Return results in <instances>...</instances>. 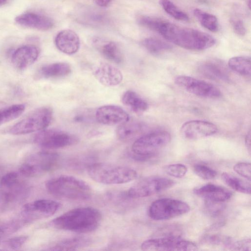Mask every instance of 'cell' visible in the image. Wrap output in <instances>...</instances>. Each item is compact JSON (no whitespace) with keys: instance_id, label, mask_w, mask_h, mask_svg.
<instances>
[{"instance_id":"obj_41","label":"cell","mask_w":251,"mask_h":251,"mask_svg":"<svg viewBox=\"0 0 251 251\" xmlns=\"http://www.w3.org/2000/svg\"><path fill=\"white\" fill-rule=\"evenodd\" d=\"M27 236H20L12 238L8 240L5 245L7 247L11 250H17L20 248L26 241Z\"/></svg>"},{"instance_id":"obj_17","label":"cell","mask_w":251,"mask_h":251,"mask_svg":"<svg viewBox=\"0 0 251 251\" xmlns=\"http://www.w3.org/2000/svg\"><path fill=\"white\" fill-rule=\"evenodd\" d=\"M94 75L101 84L107 87L118 85L123 78L120 70L106 63H101L97 66L94 71Z\"/></svg>"},{"instance_id":"obj_27","label":"cell","mask_w":251,"mask_h":251,"mask_svg":"<svg viewBox=\"0 0 251 251\" xmlns=\"http://www.w3.org/2000/svg\"><path fill=\"white\" fill-rule=\"evenodd\" d=\"M89 243V240L85 238H69L58 242L53 246L50 247L49 250L74 251L86 246Z\"/></svg>"},{"instance_id":"obj_24","label":"cell","mask_w":251,"mask_h":251,"mask_svg":"<svg viewBox=\"0 0 251 251\" xmlns=\"http://www.w3.org/2000/svg\"><path fill=\"white\" fill-rule=\"evenodd\" d=\"M102 56L106 59L117 64L123 61L124 56L119 46L113 41H105L98 45L97 47Z\"/></svg>"},{"instance_id":"obj_32","label":"cell","mask_w":251,"mask_h":251,"mask_svg":"<svg viewBox=\"0 0 251 251\" xmlns=\"http://www.w3.org/2000/svg\"><path fill=\"white\" fill-rule=\"evenodd\" d=\"M159 3L163 10L176 20L181 21L189 20L188 16L170 0H159Z\"/></svg>"},{"instance_id":"obj_5","label":"cell","mask_w":251,"mask_h":251,"mask_svg":"<svg viewBox=\"0 0 251 251\" xmlns=\"http://www.w3.org/2000/svg\"><path fill=\"white\" fill-rule=\"evenodd\" d=\"M171 139L170 134L164 130L154 131L142 135L132 145L133 156L138 160H146L151 157L167 146Z\"/></svg>"},{"instance_id":"obj_34","label":"cell","mask_w":251,"mask_h":251,"mask_svg":"<svg viewBox=\"0 0 251 251\" xmlns=\"http://www.w3.org/2000/svg\"><path fill=\"white\" fill-rule=\"evenodd\" d=\"M231 240V238L220 235H207L203 237L201 242L212 246L222 245L226 248Z\"/></svg>"},{"instance_id":"obj_6","label":"cell","mask_w":251,"mask_h":251,"mask_svg":"<svg viewBox=\"0 0 251 251\" xmlns=\"http://www.w3.org/2000/svg\"><path fill=\"white\" fill-rule=\"evenodd\" d=\"M52 119V110L49 107L39 108L13 126L9 132L13 135H23L45 129Z\"/></svg>"},{"instance_id":"obj_3","label":"cell","mask_w":251,"mask_h":251,"mask_svg":"<svg viewBox=\"0 0 251 251\" xmlns=\"http://www.w3.org/2000/svg\"><path fill=\"white\" fill-rule=\"evenodd\" d=\"M46 187L51 195L72 200H86L92 194V190L85 181L69 175H61L48 180Z\"/></svg>"},{"instance_id":"obj_2","label":"cell","mask_w":251,"mask_h":251,"mask_svg":"<svg viewBox=\"0 0 251 251\" xmlns=\"http://www.w3.org/2000/svg\"><path fill=\"white\" fill-rule=\"evenodd\" d=\"M101 220V214L97 209L81 207L70 210L54 218L51 225L60 230L87 233L96 229Z\"/></svg>"},{"instance_id":"obj_28","label":"cell","mask_w":251,"mask_h":251,"mask_svg":"<svg viewBox=\"0 0 251 251\" xmlns=\"http://www.w3.org/2000/svg\"><path fill=\"white\" fill-rule=\"evenodd\" d=\"M222 178L232 189L244 194H251L250 181L243 180L227 173H223Z\"/></svg>"},{"instance_id":"obj_26","label":"cell","mask_w":251,"mask_h":251,"mask_svg":"<svg viewBox=\"0 0 251 251\" xmlns=\"http://www.w3.org/2000/svg\"><path fill=\"white\" fill-rule=\"evenodd\" d=\"M229 67L233 71L245 76H250L251 74V58L248 56H235L228 60Z\"/></svg>"},{"instance_id":"obj_39","label":"cell","mask_w":251,"mask_h":251,"mask_svg":"<svg viewBox=\"0 0 251 251\" xmlns=\"http://www.w3.org/2000/svg\"><path fill=\"white\" fill-rule=\"evenodd\" d=\"M234 171L239 175L244 177L249 181L251 179V163L248 162H238L233 166Z\"/></svg>"},{"instance_id":"obj_8","label":"cell","mask_w":251,"mask_h":251,"mask_svg":"<svg viewBox=\"0 0 251 251\" xmlns=\"http://www.w3.org/2000/svg\"><path fill=\"white\" fill-rule=\"evenodd\" d=\"M189 205L178 200L162 198L152 202L149 208V215L154 220L171 219L188 213Z\"/></svg>"},{"instance_id":"obj_43","label":"cell","mask_w":251,"mask_h":251,"mask_svg":"<svg viewBox=\"0 0 251 251\" xmlns=\"http://www.w3.org/2000/svg\"><path fill=\"white\" fill-rule=\"evenodd\" d=\"M10 203L7 191L5 190L0 191V211Z\"/></svg>"},{"instance_id":"obj_1","label":"cell","mask_w":251,"mask_h":251,"mask_svg":"<svg viewBox=\"0 0 251 251\" xmlns=\"http://www.w3.org/2000/svg\"><path fill=\"white\" fill-rule=\"evenodd\" d=\"M142 26L155 31L168 41L182 48L202 50L213 46L215 38L193 28L182 27L155 17L143 16L138 19Z\"/></svg>"},{"instance_id":"obj_18","label":"cell","mask_w":251,"mask_h":251,"mask_svg":"<svg viewBox=\"0 0 251 251\" xmlns=\"http://www.w3.org/2000/svg\"><path fill=\"white\" fill-rule=\"evenodd\" d=\"M39 54V50L36 46L25 45L14 51L11 61L15 68L23 70L33 64L37 59Z\"/></svg>"},{"instance_id":"obj_20","label":"cell","mask_w":251,"mask_h":251,"mask_svg":"<svg viewBox=\"0 0 251 251\" xmlns=\"http://www.w3.org/2000/svg\"><path fill=\"white\" fill-rule=\"evenodd\" d=\"M193 192L205 200L216 202H224L232 196V193L229 190L210 183L194 189Z\"/></svg>"},{"instance_id":"obj_22","label":"cell","mask_w":251,"mask_h":251,"mask_svg":"<svg viewBox=\"0 0 251 251\" xmlns=\"http://www.w3.org/2000/svg\"><path fill=\"white\" fill-rule=\"evenodd\" d=\"M71 72V67L68 63L56 62L42 67L39 75L44 78H52L66 76Z\"/></svg>"},{"instance_id":"obj_19","label":"cell","mask_w":251,"mask_h":251,"mask_svg":"<svg viewBox=\"0 0 251 251\" xmlns=\"http://www.w3.org/2000/svg\"><path fill=\"white\" fill-rule=\"evenodd\" d=\"M56 48L68 55L75 53L80 47V40L77 34L71 29H64L58 33L55 38Z\"/></svg>"},{"instance_id":"obj_42","label":"cell","mask_w":251,"mask_h":251,"mask_svg":"<svg viewBox=\"0 0 251 251\" xmlns=\"http://www.w3.org/2000/svg\"><path fill=\"white\" fill-rule=\"evenodd\" d=\"M231 24L234 32L240 36H244L246 33V29L242 20L236 18L231 19Z\"/></svg>"},{"instance_id":"obj_38","label":"cell","mask_w":251,"mask_h":251,"mask_svg":"<svg viewBox=\"0 0 251 251\" xmlns=\"http://www.w3.org/2000/svg\"><path fill=\"white\" fill-rule=\"evenodd\" d=\"M227 249L236 251H249L251 250V241L250 238L234 241L232 240Z\"/></svg>"},{"instance_id":"obj_44","label":"cell","mask_w":251,"mask_h":251,"mask_svg":"<svg viewBox=\"0 0 251 251\" xmlns=\"http://www.w3.org/2000/svg\"><path fill=\"white\" fill-rule=\"evenodd\" d=\"M245 145L246 146V147L247 149L249 151V152H251V132L249 131L245 137Z\"/></svg>"},{"instance_id":"obj_12","label":"cell","mask_w":251,"mask_h":251,"mask_svg":"<svg viewBox=\"0 0 251 251\" xmlns=\"http://www.w3.org/2000/svg\"><path fill=\"white\" fill-rule=\"evenodd\" d=\"M175 82L187 92L199 97L216 99L221 96V91L215 86L191 76H177L175 79Z\"/></svg>"},{"instance_id":"obj_16","label":"cell","mask_w":251,"mask_h":251,"mask_svg":"<svg viewBox=\"0 0 251 251\" xmlns=\"http://www.w3.org/2000/svg\"><path fill=\"white\" fill-rule=\"evenodd\" d=\"M15 22L22 26L42 31L50 29L54 25L50 17L33 12H25L18 16Z\"/></svg>"},{"instance_id":"obj_21","label":"cell","mask_w":251,"mask_h":251,"mask_svg":"<svg viewBox=\"0 0 251 251\" xmlns=\"http://www.w3.org/2000/svg\"><path fill=\"white\" fill-rule=\"evenodd\" d=\"M198 69L201 74L207 78L220 80L228 79V75L226 68L218 62H204L200 65Z\"/></svg>"},{"instance_id":"obj_35","label":"cell","mask_w":251,"mask_h":251,"mask_svg":"<svg viewBox=\"0 0 251 251\" xmlns=\"http://www.w3.org/2000/svg\"><path fill=\"white\" fill-rule=\"evenodd\" d=\"M163 169L167 175L176 178L183 177L187 172L186 166L180 163L166 165Z\"/></svg>"},{"instance_id":"obj_33","label":"cell","mask_w":251,"mask_h":251,"mask_svg":"<svg viewBox=\"0 0 251 251\" xmlns=\"http://www.w3.org/2000/svg\"><path fill=\"white\" fill-rule=\"evenodd\" d=\"M28 223L29 222L22 217L0 225V239L16 232Z\"/></svg>"},{"instance_id":"obj_25","label":"cell","mask_w":251,"mask_h":251,"mask_svg":"<svg viewBox=\"0 0 251 251\" xmlns=\"http://www.w3.org/2000/svg\"><path fill=\"white\" fill-rule=\"evenodd\" d=\"M142 125L137 122L127 121L119 125L116 129L117 138L123 142L128 141L134 138L142 130Z\"/></svg>"},{"instance_id":"obj_13","label":"cell","mask_w":251,"mask_h":251,"mask_svg":"<svg viewBox=\"0 0 251 251\" xmlns=\"http://www.w3.org/2000/svg\"><path fill=\"white\" fill-rule=\"evenodd\" d=\"M60 207V204L57 201L50 200H38L23 206L22 217L30 222L32 220L51 216Z\"/></svg>"},{"instance_id":"obj_11","label":"cell","mask_w":251,"mask_h":251,"mask_svg":"<svg viewBox=\"0 0 251 251\" xmlns=\"http://www.w3.org/2000/svg\"><path fill=\"white\" fill-rule=\"evenodd\" d=\"M34 142L46 149H57L76 144L77 137L68 132L56 129H44L34 137Z\"/></svg>"},{"instance_id":"obj_40","label":"cell","mask_w":251,"mask_h":251,"mask_svg":"<svg viewBox=\"0 0 251 251\" xmlns=\"http://www.w3.org/2000/svg\"><path fill=\"white\" fill-rule=\"evenodd\" d=\"M205 207L206 212L211 216L214 217L219 215L225 208L221 202L206 200L205 201Z\"/></svg>"},{"instance_id":"obj_37","label":"cell","mask_w":251,"mask_h":251,"mask_svg":"<svg viewBox=\"0 0 251 251\" xmlns=\"http://www.w3.org/2000/svg\"><path fill=\"white\" fill-rule=\"evenodd\" d=\"M18 182V174L11 172L4 175L0 180V187L6 189L14 185Z\"/></svg>"},{"instance_id":"obj_14","label":"cell","mask_w":251,"mask_h":251,"mask_svg":"<svg viewBox=\"0 0 251 251\" xmlns=\"http://www.w3.org/2000/svg\"><path fill=\"white\" fill-rule=\"evenodd\" d=\"M217 126L214 124L202 120H191L184 123L180 132L185 138L196 140L206 137L215 134Z\"/></svg>"},{"instance_id":"obj_9","label":"cell","mask_w":251,"mask_h":251,"mask_svg":"<svg viewBox=\"0 0 251 251\" xmlns=\"http://www.w3.org/2000/svg\"><path fill=\"white\" fill-rule=\"evenodd\" d=\"M143 251H189L198 250L194 243L181 239L179 236H159L147 240L141 246Z\"/></svg>"},{"instance_id":"obj_10","label":"cell","mask_w":251,"mask_h":251,"mask_svg":"<svg viewBox=\"0 0 251 251\" xmlns=\"http://www.w3.org/2000/svg\"><path fill=\"white\" fill-rule=\"evenodd\" d=\"M175 182L172 179L159 176L146 177L130 187L128 196L130 198H144L161 192L172 187Z\"/></svg>"},{"instance_id":"obj_47","label":"cell","mask_w":251,"mask_h":251,"mask_svg":"<svg viewBox=\"0 0 251 251\" xmlns=\"http://www.w3.org/2000/svg\"><path fill=\"white\" fill-rule=\"evenodd\" d=\"M248 6L249 8H251V0H249L248 1Z\"/></svg>"},{"instance_id":"obj_15","label":"cell","mask_w":251,"mask_h":251,"mask_svg":"<svg viewBox=\"0 0 251 251\" xmlns=\"http://www.w3.org/2000/svg\"><path fill=\"white\" fill-rule=\"evenodd\" d=\"M95 117L99 123L106 126H119L129 120L128 113L124 109L114 105L100 107L96 112Z\"/></svg>"},{"instance_id":"obj_23","label":"cell","mask_w":251,"mask_h":251,"mask_svg":"<svg viewBox=\"0 0 251 251\" xmlns=\"http://www.w3.org/2000/svg\"><path fill=\"white\" fill-rule=\"evenodd\" d=\"M123 103L136 114H141L146 111L148 107V104L145 100L136 92L128 90L122 96Z\"/></svg>"},{"instance_id":"obj_45","label":"cell","mask_w":251,"mask_h":251,"mask_svg":"<svg viewBox=\"0 0 251 251\" xmlns=\"http://www.w3.org/2000/svg\"><path fill=\"white\" fill-rule=\"evenodd\" d=\"M112 0H95L96 3L100 6H107Z\"/></svg>"},{"instance_id":"obj_29","label":"cell","mask_w":251,"mask_h":251,"mask_svg":"<svg viewBox=\"0 0 251 251\" xmlns=\"http://www.w3.org/2000/svg\"><path fill=\"white\" fill-rule=\"evenodd\" d=\"M193 14L204 27L211 31L216 32L218 31L219 23L215 15L198 8H196L193 10Z\"/></svg>"},{"instance_id":"obj_46","label":"cell","mask_w":251,"mask_h":251,"mask_svg":"<svg viewBox=\"0 0 251 251\" xmlns=\"http://www.w3.org/2000/svg\"><path fill=\"white\" fill-rule=\"evenodd\" d=\"M7 0H0V6L5 3Z\"/></svg>"},{"instance_id":"obj_30","label":"cell","mask_w":251,"mask_h":251,"mask_svg":"<svg viewBox=\"0 0 251 251\" xmlns=\"http://www.w3.org/2000/svg\"><path fill=\"white\" fill-rule=\"evenodd\" d=\"M142 44L149 52L153 55H158L172 48V46L168 43L154 38L144 39Z\"/></svg>"},{"instance_id":"obj_4","label":"cell","mask_w":251,"mask_h":251,"mask_svg":"<svg viewBox=\"0 0 251 251\" xmlns=\"http://www.w3.org/2000/svg\"><path fill=\"white\" fill-rule=\"evenodd\" d=\"M89 176L104 184H119L130 182L137 177V173L128 167L106 163H96L87 168Z\"/></svg>"},{"instance_id":"obj_31","label":"cell","mask_w":251,"mask_h":251,"mask_svg":"<svg viewBox=\"0 0 251 251\" xmlns=\"http://www.w3.org/2000/svg\"><path fill=\"white\" fill-rule=\"evenodd\" d=\"M23 104H14L0 110V125L17 119L25 111Z\"/></svg>"},{"instance_id":"obj_36","label":"cell","mask_w":251,"mask_h":251,"mask_svg":"<svg viewBox=\"0 0 251 251\" xmlns=\"http://www.w3.org/2000/svg\"><path fill=\"white\" fill-rule=\"evenodd\" d=\"M195 174L205 180H211L217 176V172L213 169L203 164H196L194 166Z\"/></svg>"},{"instance_id":"obj_7","label":"cell","mask_w":251,"mask_h":251,"mask_svg":"<svg viewBox=\"0 0 251 251\" xmlns=\"http://www.w3.org/2000/svg\"><path fill=\"white\" fill-rule=\"evenodd\" d=\"M59 157L55 152H38L28 157L19 171L25 176H36L54 169L58 163Z\"/></svg>"}]
</instances>
